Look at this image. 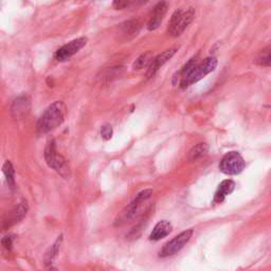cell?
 Masks as SVG:
<instances>
[{"label": "cell", "instance_id": "obj_1", "mask_svg": "<svg viewBox=\"0 0 271 271\" xmlns=\"http://www.w3.org/2000/svg\"><path fill=\"white\" fill-rule=\"evenodd\" d=\"M217 64V59L213 56L205 58L203 62H198L196 58H192L180 72V87L186 89L199 82L200 79L206 77V75L214 71Z\"/></svg>", "mask_w": 271, "mask_h": 271}, {"label": "cell", "instance_id": "obj_2", "mask_svg": "<svg viewBox=\"0 0 271 271\" xmlns=\"http://www.w3.org/2000/svg\"><path fill=\"white\" fill-rule=\"evenodd\" d=\"M67 113V108L62 101H55L50 105L39 118L37 122V132L39 134H47L62 125Z\"/></svg>", "mask_w": 271, "mask_h": 271}, {"label": "cell", "instance_id": "obj_3", "mask_svg": "<svg viewBox=\"0 0 271 271\" xmlns=\"http://www.w3.org/2000/svg\"><path fill=\"white\" fill-rule=\"evenodd\" d=\"M153 196V190L146 189L138 193L135 199L129 205H127L115 219L116 227H122L134 220L140 213L142 206Z\"/></svg>", "mask_w": 271, "mask_h": 271}, {"label": "cell", "instance_id": "obj_4", "mask_svg": "<svg viewBox=\"0 0 271 271\" xmlns=\"http://www.w3.org/2000/svg\"><path fill=\"white\" fill-rule=\"evenodd\" d=\"M44 157L46 162L49 167L54 169L57 174L61 175L65 179H69L70 175H71V169H70L69 163L67 160L57 152L56 144L54 140L49 141L46 148Z\"/></svg>", "mask_w": 271, "mask_h": 271}, {"label": "cell", "instance_id": "obj_5", "mask_svg": "<svg viewBox=\"0 0 271 271\" xmlns=\"http://www.w3.org/2000/svg\"><path fill=\"white\" fill-rule=\"evenodd\" d=\"M194 17L195 9L193 7L177 10L172 15V18H170L167 33L173 37L180 36L186 31V29L191 25V23L193 22Z\"/></svg>", "mask_w": 271, "mask_h": 271}, {"label": "cell", "instance_id": "obj_6", "mask_svg": "<svg viewBox=\"0 0 271 271\" xmlns=\"http://www.w3.org/2000/svg\"><path fill=\"white\" fill-rule=\"evenodd\" d=\"M246 162L244 158L237 152L227 153L219 163V169L226 175H238L244 170Z\"/></svg>", "mask_w": 271, "mask_h": 271}, {"label": "cell", "instance_id": "obj_7", "mask_svg": "<svg viewBox=\"0 0 271 271\" xmlns=\"http://www.w3.org/2000/svg\"><path fill=\"white\" fill-rule=\"evenodd\" d=\"M194 231L192 229H189L184 231L177 236H175L172 240H169L166 243L163 248L159 251L160 257H168L177 254L179 251H182L183 248L190 242V239L192 238Z\"/></svg>", "mask_w": 271, "mask_h": 271}, {"label": "cell", "instance_id": "obj_8", "mask_svg": "<svg viewBox=\"0 0 271 271\" xmlns=\"http://www.w3.org/2000/svg\"><path fill=\"white\" fill-rule=\"evenodd\" d=\"M29 206L26 200L19 203L17 206H15L10 212H8L0 220V230L5 231L11 227L15 226L16 224L21 223L25 218V216L28 213Z\"/></svg>", "mask_w": 271, "mask_h": 271}, {"label": "cell", "instance_id": "obj_9", "mask_svg": "<svg viewBox=\"0 0 271 271\" xmlns=\"http://www.w3.org/2000/svg\"><path fill=\"white\" fill-rule=\"evenodd\" d=\"M87 37H79L66 44L62 48H59L55 52V59L58 62H66L76 54L79 50H82L87 45Z\"/></svg>", "mask_w": 271, "mask_h": 271}, {"label": "cell", "instance_id": "obj_10", "mask_svg": "<svg viewBox=\"0 0 271 271\" xmlns=\"http://www.w3.org/2000/svg\"><path fill=\"white\" fill-rule=\"evenodd\" d=\"M177 50H178V48H170V49L166 50V51H164L163 53L154 57L152 63L149 64L148 69H147V72H146L147 78L153 77L159 71V69L161 68L165 63H167L169 59L176 54Z\"/></svg>", "mask_w": 271, "mask_h": 271}, {"label": "cell", "instance_id": "obj_11", "mask_svg": "<svg viewBox=\"0 0 271 271\" xmlns=\"http://www.w3.org/2000/svg\"><path fill=\"white\" fill-rule=\"evenodd\" d=\"M31 109V101L27 96H21L15 99L11 105V114L15 119L26 117Z\"/></svg>", "mask_w": 271, "mask_h": 271}, {"label": "cell", "instance_id": "obj_12", "mask_svg": "<svg viewBox=\"0 0 271 271\" xmlns=\"http://www.w3.org/2000/svg\"><path fill=\"white\" fill-rule=\"evenodd\" d=\"M167 11V4L164 2L159 3L153 10L152 16L149 18V22L147 24L148 31H154V30L158 29L159 26L161 25L164 15Z\"/></svg>", "mask_w": 271, "mask_h": 271}, {"label": "cell", "instance_id": "obj_13", "mask_svg": "<svg viewBox=\"0 0 271 271\" xmlns=\"http://www.w3.org/2000/svg\"><path fill=\"white\" fill-rule=\"evenodd\" d=\"M234 189H235V183L233 182V180H231V179L224 180V182L219 185L216 191L213 202L215 204H222L225 200V198L233 192Z\"/></svg>", "mask_w": 271, "mask_h": 271}, {"label": "cell", "instance_id": "obj_14", "mask_svg": "<svg viewBox=\"0 0 271 271\" xmlns=\"http://www.w3.org/2000/svg\"><path fill=\"white\" fill-rule=\"evenodd\" d=\"M172 224L167 222V220H161V222H159L153 229L152 233L149 235V239L155 240V242L156 240L162 239L172 232Z\"/></svg>", "mask_w": 271, "mask_h": 271}, {"label": "cell", "instance_id": "obj_15", "mask_svg": "<svg viewBox=\"0 0 271 271\" xmlns=\"http://www.w3.org/2000/svg\"><path fill=\"white\" fill-rule=\"evenodd\" d=\"M63 242V235H59L57 237V239L55 240V243L49 248V250L47 251V253L45 255V263L47 266L52 265V263L54 262V259L56 258L59 249H61V245Z\"/></svg>", "mask_w": 271, "mask_h": 271}, {"label": "cell", "instance_id": "obj_16", "mask_svg": "<svg viewBox=\"0 0 271 271\" xmlns=\"http://www.w3.org/2000/svg\"><path fill=\"white\" fill-rule=\"evenodd\" d=\"M209 146L207 143H198L197 145H195L192 149L190 150L189 153V161L190 162H194L197 161V160L202 159L203 157H205L208 153Z\"/></svg>", "mask_w": 271, "mask_h": 271}, {"label": "cell", "instance_id": "obj_17", "mask_svg": "<svg viewBox=\"0 0 271 271\" xmlns=\"http://www.w3.org/2000/svg\"><path fill=\"white\" fill-rule=\"evenodd\" d=\"M3 172L5 174V177H6V180H7L8 185H9V188L11 190H15V187H16L15 169H14V166H13L11 161H9V160H7V161L4 163Z\"/></svg>", "mask_w": 271, "mask_h": 271}, {"label": "cell", "instance_id": "obj_18", "mask_svg": "<svg viewBox=\"0 0 271 271\" xmlns=\"http://www.w3.org/2000/svg\"><path fill=\"white\" fill-rule=\"evenodd\" d=\"M153 58H154V55L153 53L150 52V51H147L143 54L140 55L137 59H136V62L134 63L133 65V68L135 70H140V69H143L145 67H148L149 64L152 63L153 61Z\"/></svg>", "mask_w": 271, "mask_h": 271}, {"label": "cell", "instance_id": "obj_19", "mask_svg": "<svg viewBox=\"0 0 271 271\" xmlns=\"http://www.w3.org/2000/svg\"><path fill=\"white\" fill-rule=\"evenodd\" d=\"M256 64L259 66H270V48L267 47L260 51L256 57Z\"/></svg>", "mask_w": 271, "mask_h": 271}, {"label": "cell", "instance_id": "obj_20", "mask_svg": "<svg viewBox=\"0 0 271 271\" xmlns=\"http://www.w3.org/2000/svg\"><path fill=\"white\" fill-rule=\"evenodd\" d=\"M122 29L127 34H137L139 31V24L137 21H129L122 25Z\"/></svg>", "mask_w": 271, "mask_h": 271}, {"label": "cell", "instance_id": "obj_21", "mask_svg": "<svg viewBox=\"0 0 271 271\" xmlns=\"http://www.w3.org/2000/svg\"><path fill=\"white\" fill-rule=\"evenodd\" d=\"M113 135H114V130H113V127L110 124H104L101 127V136L104 140L112 139Z\"/></svg>", "mask_w": 271, "mask_h": 271}, {"label": "cell", "instance_id": "obj_22", "mask_svg": "<svg viewBox=\"0 0 271 271\" xmlns=\"http://www.w3.org/2000/svg\"><path fill=\"white\" fill-rule=\"evenodd\" d=\"M2 245L5 249L7 250H11L12 245H13V238L11 236H6L2 239Z\"/></svg>", "mask_w": 271, "mask_h": 271}, {"label": "cell", "instance_id": "obj_23", "mask_svg": "<svg viewBox=\"0 0 271 271\" xmlns=\"http://www.w3.org/2000/svg\"><path fill=\"white\" fill-rule=\"evenodd\" d=\"M130 4H132V3H129V2H115V3L113 4V6H114L117 10H122V9L128 7Z\"/></svg>", "mask_w": 271, "mask_h": 271}]
</instances>
